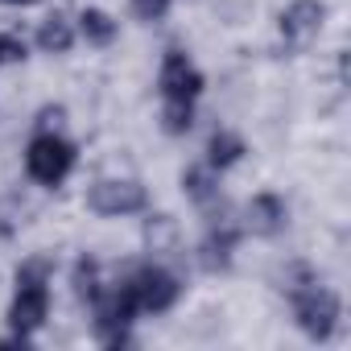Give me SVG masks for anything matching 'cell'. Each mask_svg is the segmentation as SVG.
<instances>
[{
  "mask_svg": "<svg viewBox=\"0 0 351 351\" xmlns=\"http://www.w3.org/2000/svg\"><path fill=\"white\" fill-rule=\"evenodd\" d=\"M289 302H293V322L302 326V335H306V339L326 343V339L335 335L339 314H343V306H339V293H335V289H326V285H318V281L310 277V281H302V285H293V289H289Z\"/></svg>",
  "mask_w": 351,
  "mask_h": 351,
  "instance_id": "3957f363",
  "label": "cell"
},
{
  "mask_svg": "<svg viewBox=\"0 0 351 351\" xmlns=\"http://www.w3.org/2000/svg\"><path fill=\"white\" fill-rule=\"evenodd\" d=\"M71 285H75V298L91 306V302L99 298V289H104V281H99V261H95V256H79V261H75V273H71Z\"/></svg>",
  "mask_w": 351,
  "mask_h": 351,
  "instance_id": "9a60e30c",
  "label": "cell"
},
{
  "mask_svg": "<svg viewBox=\"0 0 351 351\" xmlns=\"http://www.w3.org/2000/svg\"><path fill=\"white\" fill-rule=\"evenodd\" d=\"M285 223H289L285 199L273 195V191H265V195H256V199L244 207V223H240V228L252 232V236H261V240H273V236L285 232Z\"/></svg>",
  "mask_w": 351,
  "mask_h": 351,
  "instance_id": "30bf717a",
  "label": "cell"
},
{
  "mask_svg": "<svg viewBox=\"0 0 351 351\" xmlns=\"http://www.w3.org/2000/svg\"><path fill=\"white\" fill-rule=\"evenodd\" d=\"M157 91H161V104H195L203 95V71L182 50H165Z\"/></svg>",
  "mask_w": 351,
  "mask_h": 351,
  "instance_id": "8992f818",
  "label": "cell"
},
{
  "mask_svg": "<svg viewBox=\"0 0 351 351\" xmlns=\"http://www.w3.org/2000/svg\"><path fill=\"white\" fill-rule=\"evenodd\" d=\"M244 157V141L236 136V132H228V128H219V132H211V141H207V165L211 169H232L236 161Z\"/></svg>",
  "mask_w": 351,
  "mask_h": 351,
  "instance_id": "5bb4252c",
  "label": "cell"
},
{
  "mask_svg": "<svg viewBox=\"0 0 351 351\" xmlns=\"http://www.w3.org/2000/svg\"><path fill=\"white\" fill-rule=\"evenodd\" d=\"M87 207L104 219H116V215H136L149 207V191L136 182V178H104L87 191Z\"/></svg>",
  "mask_w": 351,
  "mask_h": 351,
  "instance_id": "5b68a950",
  "label": "cell"
},
{
  "mask_svg": "<svg viewBox=\"0 0 351 351\" xmlns=\"http://www.w3.org/2000/svg\"><path fill=\"white\" fill-rule=\"evenodd\" d=\"M25 58V42L13 38V34H0V66L5 62H21Z\"/></svg>",
  "mask_w": 351,
  "mask_h": 351,
  "instance_id": "d6986e66",
  "label": "cell"
},
{
  "mask_svg": "<svg viewBox=\"0 0 351 351\" xmlns=\"http://www.w3.org/2000/svg\"><path fill=\"white\" fill-rule=\"evenodd\" d=\"M91 330L104 347H128L132 343V322L141 314L136 306V293H132V281H120L112 289H99V298L91 302Z\"/></svg>",
  "mask_w": 351,
  "mask_h": 351,
  "instance_id": "7a4b0ae2",
  "label": "cell"
},
{
  "mask_svg": "<svg viewBox=\"0 0 351 351\" xmlns=\"http://www.w3.org/2000/svg\"><path fill=\"white\" fill-rule=\"evenodd\" d=\"M128 281H132L136 306H141L145 314H165V310L178 306V298H182V281L173 277L165 265H145V269H136Z\"/></svg>",
  "mask_w": 351,
  "mask_h": 351,
  "instance_id": "52a82bcc",
  "label": "cell"
},
{
  "mask_svg": "<svg viewBox=\"0 0 351 351\" xmlns=\"http://www.w3.org/2000/svg\"><path fill=\"white\" fill-rule=\"evenodd\" d=\"M0 5H17V9H29V5H38V0H0Z\"/></svg>",
  "mask_w": 351,
  "mask_h": 351,
  "instance_id": "ffe728a7",
  "label": "cell"
},
{
  "mask_svg": "<svg viewBox=\"0 0 351 351\" xmlns=\"http://www.w3.org/2000/svg\"><path fill=\"white\" fill-rule=\"evenodd\" d=\"M182 191H186V199H191L195 207H203L207 215H211L215 207H223V199H219V169H211V165H191V169H182Z\"/></svg>",
  "mask_w": 351,
  "mask_h": 351,
  "instance_id": "8fae6325",
  "label": "cell"
},
{
  "mask_svg": "<svg viewBox=\"0 0 351 351\" xmlns=\"http://www.w3.org/2000/svg\"><path fill=\"white\" fill-rule=\"evenodd\" d=\"M79 34L87 38V46H95V50H108L112 42H116V34H120V25L104 13V9H83L79 13Z\"/></svg>",
  "mask_w": 351,
  "mask_h": 351,
  "instance_id": "7c38bea8",
  "label": "cell"
},
{
  "mask_svg": "<svg viewBox=\"0 0 351 351\" xmlns=\"http://www.w3.org/2000/svg\"><path fill=\"white\" fill-rule=\"evenodd\" d=\"M132 13L141 21H161L169 13V0H132Z\"/></svg>",
  "mask_w": 351,
  "mask_h": 351,
  "instance_id": "ac0fdd59",
  "label": "cell"
},
{
  "mask_svg": "<svg viewBox=\"0 0 351 351\" xmlns=\"http://www.w3.org/2000/svg\"><path fill=\"white\" fill-rule=\"evenodd\" d=\"M75 145L58 132H38L25 149V169L38 186H62L75 169Z\"/></svg>",
  "mask_w": 351,
  "mask_h": 351,
  "instance_id": "277c9868",
  "label": "cell"
},
{
  "mask_svg": "<svg viewBox=\"0 0 351 351\" xmlns=\"http://www.w3.org/2000/svg\"><path fill=\"white\" fill-rule=\"evenodd\" d=\"M240 236H244L240 223H232V219H223V215H211V228H207V236H203V244H199V265H203L207 273H228L232 261H236Z\"/></svg>",
  "mask_w": 351,
  "mask_h": 351,
  "instance_id": "ba28073f",
  "label": "cell"
},
{
  "mask_svg": "<svg viewBox=\"0 0 351 351\" xmlns=\"http://www.w3.org/2000/svg\"><path fill=\"white\" fill-rule=\"evenodd\" d=\"M195 124V104H161V128L169 136H186Z\"/></svg>",
  "mask_w": 351,
  "mask_h": 351,
  "instance_id": "e0dca14e",
  "label": "cell"
},
{
  "mask_svg": "<svg viewBox=\"0 0 351 351\" xmlns=\"http://www.w3.org/2000/svg\"><path fill=\"white\" fill-rule=\"evenodd\" d=\"M50 314V261L34 256L17 269V293L9 306V326L17 335H34Z\"/></svg>",
  "mask_w": 351,
  "mask_h": 351,
  "instance_id": "6da1fadb",
  "label": "cell"
},
{
  "mask_svg": "<svg viewBox=\"0 0 351 351\" xmlns=\"http://www.w3.org/2000/svg\"><path fill=\"white\" fill-rule=\"evenodd\" d=\"M38 46H42V54H66L75 46V25L62 13H50L38 25Z\"/></svg>",
  "mask_w": 351,
  "mask_h": 351,
  "instance_id": "4fadbf2b",
  "label": "cell"
},
{
  "mask_svg": "<svg viewBox=\"0 0 351 351\" xmlns=\"http://www.w3.org/2000/svg\"><path fill=\"white\" fill-rule=\"evenodd\" d=\"M322 21H326V5H322V0H293V5L281 9V17H277L281 38H285L289 50L310 46L322 34Z\"/></svg>",
  "mask_w": 351,
  "mask_h": 351,
  "instance_id": "9c48e42d",
  "label": "cell"
},
{
  "mask_svg": "<svg viewBox=\"0 0 351 351\" xmlns=\"http://www.w3.org/2000/svg\"><path fill=\"white\" fill-rule=\"evenodd\" d=\"M145 244H149V252L173 248V244H178V223H173L169 215H149V223H145Z\"/></svg>",
  "mask_w": 351,
  "mask_h": 351,
  "instance_id": "2e32d148",
  "label": "cell"
}]
</instances>
